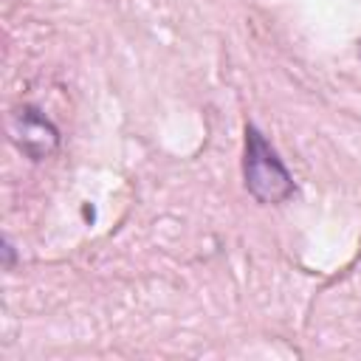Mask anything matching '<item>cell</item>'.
Here are the masks:
<instances>
[{"label":"cell","instance_id":"6da1fadb","mask_svg":"<svg viewBox=\"0 0 361 361\" xmlns=\"http://www.w3.org/2000/svg\"><path fill=\"white\" fill-rule=\"evenodd\" d=\"M243 178L248 195L259 203H282L293 195V178L288 166L254 124H245Z\"/></svg>","mask_w":361,"mask_h":361},{"label":"cell","instance_id":"7a4b0ae2","mask_svg":"<svg viewBox=\"0 0 361 361\" xmlns=\"http://www.w3.org/2000/svg\"><path fill=\"white\" fill-rule=\"evenodd\" d=\"M8 135L31 161L48 158L56 149V144H59V130L34 104H23V107L11 110V116H8Z\"/></svg>","mask_w":361,"mask_h":361},{"label":"cell","instance_id":"3957f363","mask_svg":"<svg viewBox=\"0 0 361 361\" xmlns=\"http://www.w3.org/2000/svg\"><path fill=\"white\" fill-rule=\"evenodd\" d=\"M0 251H3V268L11 271V268H14V245H11L8 240H3V248H0Z\"/></svg>","mask_w":361,"mask_h":361},{"label":"cell","instance_id":"277c9868","mask_svg":"<svg viewBox=\"0 0 361 361\" xmlns=\"http://www.w3.org/2000/svg\"><path fill=\"white\" fill-rule=\"evenodd\" d=\"M358 56H361V39H358Z\"/></svg>","mask_w":361,"mask_h":361}]
</instances>
